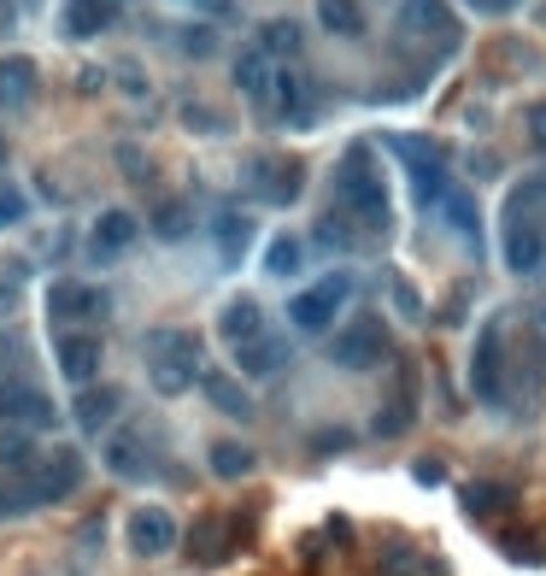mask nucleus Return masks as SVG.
<instances>
[{
	"instance_id": "obj_1",
	"label": "nucleus",
	"mask_w": 546,
	"mask_h": 576,
	"mask_svg": "<svg viewBox=\"0 0 546 576\" xmlns=\"http://www.w3.org/2000/svg\"><path fill=\"white\" fill-rule=\"evenodd\" d=\"M335 195H341V212L353 224H365L370 236H388V189H383V171L370 165L365 148H353L335 171Z\"/></svg>"
},
{
	"instance_id": "obj_2",
	"label": "nucleus",
	"mask_w": 546,
	"mask_h": 576,
	"mask_svg": "<svg viewBox=\"0 0 546 576\" xmlns=\"http://www.w3.org/2000/svg\"><path fill=\"white\" fill-rule=\"evenodd\" d=\"M347 295H353V277H347V271H335V277H324V282H311L306 295H294V300H288L294 329H306V336L329 329V318L347 306Z\"/></svg>"
},
{
	"instance_id": "obj_3",
	"label": "nucleus",
	"mask_w": 546,
	"mask_h": 576,
	"mask_svg": "<svg viewBox=\"0 0 546 576\" xmlns=\"http://www.w3.org/2000/svg\"><path fill=\"white\" fill-rule=\"evenodd\" d=\"M329 359L341 365V370H370V365H383V359H388V324H383V318L347 324L341 336L329 341Z\"/></svg>"
},
{
	"instance_id": "obj_4",
	"label": "nucleus",
	"mask_w": 546,
	"mask_h": 576,
	"mask_svg": "<svg viewBox=\"0 0 546 576\" xmlns=\"http://www.w3.org/2000/svg\"><path fill=\"white\" fill-rule=\"evenodd\" d=\"M400 30L417 36V41H435V48L458 41V24H453L447 0H400Z\"/></svg>"
},
{
	"instance_id": "obj_5",
	"label": "nucleus",
	"mask_w": 546,
	"mask_h": 576,
	"mask_svg": "<svg viewBox=\"0 0 546 576\" xmlns=\"http://www.w3.org/2000/svg\"><path fill=\"white\" fill-rule=\"evenodd\" d=\"M499 254H506V265L517 277H529V271H540V259H546V236L523 212H512L506 230H499Z\"/></svg>"
},
{
	"instance_id": "obj_6",
	"label": "nucleus",
	"mask_w": 546,
	"mask_h": 576,
	"mask_svg": "<svg viewBox=\"0 0 546 576\" xmlns=\"http://www.w3.org/2000/svg\"><path fill=\"white\" fill-rule=\"evenodd\" d=\"M0 424L41 429V424H53V400L41 395V388H30V383H0Z\"/></svg>"
},
{
	"instance_id": "obj_7",
	"label": "nucleus",
	"mask_w": 546,
	"mask_h": 576,
	"mask_svg": "<svg viewBox=\"0 0 546 576\" xmlns=\"http://www.w3.org/2000/svg\"><path fill=\"white\" fill-rule=\"evenodd\" d=\"M77 483H82V453L77 447H53L48 465L30 477L36 500H66V494H77Z\"/></svg>"
},
{
	"instance_id": "obj_8",
	"label": "nucleus",
	"mask_w": 546,
	"mask_h": 576,
	"mask_svg": "<svg viewBox=\"0 0 546 576\" xmlns=\"http://www.w3.org/2000/svg\"><path fill=\"white\" fill-rule=\"evenodd\" d=\"M177 518L165 506H141L136 518H130V547L141 553V559H159V553H171L177 547Z\"/></svg>"
},
{
	"instance_id": "obj_9",
	"label": "nucleus",
	"mask_w": 546,
	"mask_h": 576,
	"mask_svg": "<svg viewBox=\"0 0 546 576\" xmlns=\"http://www.w3.org/2000/svg\"><path fill=\"white\" fill-rule=\"evenodd\" d=\"M53 359H59V370H66L71 383L89 388L100 377V359H107V354H100V336H89V329H71V336H59Z\"/></svg>"
},
{
	"instance_id": "obj_10",
	"label": "nucleus",
	"mask_w": 546,
	"mask_h": 576,
	"mask_svg": "<svg viewBox=\"0 0 546 576\" xmlns=\"http://www.w3.org/2000/svg\"><path fill=\"white\" fill-rule=\"evenodd\" d=\"M499 377H506V341H499V329H482L476 365H470V388L482 400H499Z\"/></svg>"
},
{
	"instance_id": "obj_11",
	"label": "nucleus",
	"mask_w": 546,
	"mask_h": 576,
	"mask_svg": "<svg viewBox=\"0 0 546 576\" xmlns=\"http://www.w3.org/2000/svg\"><path fill=\"white\" fill-rule=\"evenodd\" d=\"M236 365H241V377H277L288 365V341L282 336H254L247 347H236Z\"/></svg>"
},
{
	"instance_id": "obj_12",
	"label": "nucleus",
	"mask_w": 546,
	"mask_h": 576,
	"mask_svg": "<svg viewBox=\"0 0 546 576\" xmlns=\"http://www.w3.org/2000/svg\"><path fill=\"white\" fill-rule=\"evenodd\" d=\"M254 189L265 195V200H277V206H288L294 195H300V165H294V159H259L254 165Z\"/></svg>"
},
{
	"instance_id": "obj_13",
	"label": "nucleus",
	"mask_w": 546,
	"mask_h": 576,
	"mask_svg": "<svg viewBox=\"0 0 546 576\" xmlns=\"http://www.w3.org/2000/svg\"><path fill=\"white\" fill-rule=\"evenodd\" d=\"M218 336L224 341H236V347H247L254 336H265V312H259V300H229L224 312H218Z\"/></svg>"
},
{
	"instance_id": "obj_14",
	"label": "nucleus",
	"mask_w": 546,
	"mask_h": 576,
	"mask_svg": "<svg viewBox=\"0 0 546 576\" xmlns=\"http://www.w3.org/2000/svg\"><path fill=\"white\" fill-rule=\"evenodd\" d=\"M270 112H277V118H294V123H306L311 118V107H306V77L300 71H277V77H270Z\"/></svg>"
},
{
	"instance_id": "obj_15",
	"label": "nucleus",
	"mask_w": 546,
	"mask_h": 576,
	"mask_svg": "<svg viewBox=\"0 0 546 576\" xmlns=\"http://www.w3.org/2000/svg\"><path fill=\"white\" fill-rule=\"evenodd\" d=\"M48 306L59 318H100V312H107V295H95V288H82V282H53Z\"/></svg>"
},
{
	"instance_id": "obj_16",
	"label": "nucleus",
	"mask_w": 546,
	"mask_h": 576,
	"mask_svg": "<svg viewBox=\"0 0 546 576\" xmlns=\"http://www.w3.org/2000/svg\"><path fill=\"white\" fill-rule=\"evenodd\" d=\"M270 77H277V66L259 53V48H247L241 59H236V82H241V95L254 100V107H265L270 112Z\"/></svg>"
},
{
	"instance_id": "obj_17",
	"label": "nucleus",
	"mask_w": 546,
	"mask_h": 576,
	"mask_svg": "<svg viewBox=\"0 0 546 576\" xmlns=\"http://www.w3.org/2000/svg\"><path fill=\"white\" fill-rule=\"evenodd\" d=\"M36 95V66L30 59H0V107H30Z\"/></svg>"
},
{
	"instance_id": "obj_18",
	"label": "nucleus",
	"mask_w": 546,
	"mask_h": 576,
	"mask_svg": "<svg viewBox=\"0 0 546 576\" xmlns=\"http://www.w3.org/2000/svg\"><path fill=\"white\" fill-rule=\"evenodd\" d=\"M136 230H141V224H136L130 212H107V218L95 224V236H89V247H95L100 259H112V254H123V247L136 241Z\"/></svg>"
},
{
	"instance_id": "obj_19",
	"label": "nucleus",
	"mask_w": 546,
	"mask_h": 576,
	"mask_svg": "<svg viewBox=\"0 0 546 576\" xmlns=\"http://www.w3.org/2000/svg\"><path fill=\"white\" fill-rule=\"evenodd\" d=\"M112 418H118V388H82V395H77V424L89 429V436H95V429H107Z\"/></svg>"
},
{
	"instance_id": "obj_20",
	"label": "nucleus",
	"mask_w": 546,
	"mask_h": 576,
	"mask_svg": "<svg viewBox=\"0 0 546 576\" xmlns=\"http://www.w3.org/2000/svg\"><path fill=\"white\" fill-rule=\"evenodd\" d=\"M300 24H294V18H270V24L259 30V53L265 59H294V53H300Z\"/></svg>"
},
{
	"instance_id": "obj_21",
	"label": "nucleus",
	"mask_w": 546,
	"mask_h": 576,
	"mask_svg": "<svg viewBox=\"0 0 546 576\" xmlns=\"http://www.w3.org/2000/svg\"><path fill=\"white\" fill-rule=\"evenodd\" d=\"M318 24L329 36H359L365 30V12H359V0H318Z\"/></svg>"
},
{
	"instance_id": "obj_22",
	"label": "nucleus",
	"mask_w": 546,
	"mask_h": 576,
	"mask_svg": "<svg viewBox=\"0 0 546 576\" xmlns=\"http://www.w3.org/2000/svg\"><path fill=\"white\" fill-rule=\"evenodd\" d=\"M247 241H254V224H247L241 212H224L218 218V254H224V265H241Z\"/></svg>"
},
{
	"instance_id": "obj_23",
	"label": "nucleus",
	"mask_w": 546,
	"mask_h": 576,
	"mask_svg": "<svg viewBox=\"0 0 546 576\" xmlns=\"http://www.w3.org/2000/svg\"><path fill=\"white\" fill-rule=\"evenodd\" d=\"M200 388H206V400H212L218 411H229V418H247V411H254V400H247V388L236 377H206Z\"/></svg>"
},
{
	"instance_id": "obj_24",
	"label": "nucleus",
	"mask_w": 546,
	"mask_h": 576,
	"mask_svg": "<svg viewBox=\"0 0 546 576\" xmlns=\"http://www.w3.org/2000/svg\"><path fill=\"white\" fill-rule=\"evenodd\" d=\"M112 18V0H66V30L71 36H95Z\"/></svg>"
},
{
	"instance_id": "obj_25",
	"label": "nucleus",
	"mask_w": 546,
	"mask_h": 576,
	"mask_svg": "<svg viewBox=\"0 0 546 576\" xmlns=\"http://www.w3.org/2000/svg\"><path fill=\"white\" fill-rule=\"evenodd\" d=\"M224 553H229V524H224V518H200V524H195V559L218 565Z\"/></svg>"
},
{
	"instance_id": "obj_26",
	"label": "nucleus",
	"mask_w": 546,
	"mask_h": 576,
	"mask_svg": "<svg viewBox=\"0 0 546 576\" xmlns=\"http://www.w3.org/2000/svg\"><path fill=\"white\" fill-rule=\"evenodd\" d=\"M212 470L224 483H241L247 470H254V447H241V441H218L212 447Z\"/></svg>"
},
{
	"instance_id": "obj_27",
	"label": "nucleus",
	"mask_w": 546,
	"mask_h": 576,
	"mask_svg": "<svg viewBox=\"0 0 546 576\" xmlns=\"http://www.w3.org/2000/svg\"><path fill=\"white\" fill-rule=\"evenodd\" d=\"M153 388H159V395H182V388H195V359H153Z\"/></svg>"
},
{
	"instance_id": "obj_28",
	"label": "nucleus",
	"mask_w": 546,
	"mask_h": 576,
	"mask_svg": "<svg viewBox=\"0 0 546 576\" xmlns=\"http://www.w3.org/2000/svg\"><path fill=\"white\" fill-rule=\"evenodd\" d=\"M506 506H512L506 488H494V483H465V512H470V518H494V512H506Z\"/></svg>"
},
{
	"instance_id": "obj_29",
	"label": "nucleus",
	"mask_w": 546,
	"mask_h": 576,
	"mask_svg": "<svg viewBox=\"0 0 546 576\" xmlns=\"http://www.w3.org/2000/svg\"><path fill=\"white\" fill-rule=\"evenodd\" d=\"M300 254H306V247L294 241V236H277V241L265 247V271L270 277H294V271H300Z\"/></svg>"
},
{
	"instance_id": "obj_30",
	"label": "nucleus",
	"mask_w": 546,
	"mask_h": 576,
	"mask_svg": "<svg viewBox=\"0 0 546 576\" xmlns=\"http://www.w3.org/2000/svg\"><path fill=\"white\" fill-rule=\"evenodd\" d=\"M311 241H318V247H329V254H347V247L359 241V230L347 224V212H329V218L318 224V236H311Z\"/></svg>"
},
{
	"instance_id": "obj_31",
	"label": "nucleus",
	"mask_w": 546,
	"mask_h": 576,
	"mask_svg": "<svg viewBox=\"0 0 546 576\" xmlns=\"http://www.w3.org/2000/svg\"><path fill=\"white\" fill-rule=\"evenodd\" d=\"M440 206H447V218L458 224V230H465L470 241H476V230H482V212H476V200L465 195V189H447L440 195Z\"/></svg>"
},
{
	"instance_id": "obj_32",
	"label": "nucleus",
	"mask_w": 546,
	"mask_h": 576,
	"mask_svg": "<svg viewBox=\"0 0 546 576\" xmlns=\"http://www.w3.org/2000/svg\"><path fill=\"white\" fill-rule=\"evenodd\" d=\"M107 470H112V477H136V470H141V453H136L130 436H112L107 441Z\"/></svg>"
},
{
	"instance_id": "obj_33",
	"label": "nucleus",
	"mask_w": 546,
	"mask_h": 576,
	"mask_svg": "<svg viewBox=\"0 0 546 576\" xmlns=\"http://www.w3.org/2000/svg\"><path fill=\"white\" fill-rule=\"evenodd\" d=\"M0 465H7V470H24V465H30V436H18V429H0Z\"/></svg>"
},
{
	"instance_id": "obj_34",
	"label": "nucleus",
	"mask_w": 546,
	"mask_h": 576,
	"mask_svg": "<svg viewBox=\"0 0 546 576\" xmlns=\"http://www.w3.org/2000/svg\"><path fill=\"white\" fill-rule=\"evenodd\" d=\"M36 506V488L30 483H0V518H18V512Z\"/></svg>"
},
{
	"instance_id": "obj_35",
	"label": "nucleus",
	"mask_w": 546,
	"mask_h": 576,
	"mask_svg": "<svg viewBox=\"0 0 546 576\" xmlns=\"http://www.w3.org/2000/svg\"><path fill=\"white\" fill-rule=\"evenodd\" d=\"M153 230L165 236V241H177V236H188V206H159V212H153Z\"/></svg>"
},
{
	"instance_id": "obj_36",
	"label": "nucleus",
	"mask_w": 546,
	"mask_h": 576,
	"mask_svg": "<svg viewBox=\"0 0 546 576\" xmlns=\"http://www.w3.org/2000/svg\"><path fill=\"white\" fill-rule=\"evenodd\" d=\"M406 424H411V400H394L383 418H376V436H400Z\"/></svg>"
},
{
	"instance_id": "obj_37",
	"label": "nucleus",
	"mask_w": 546,
	"mask_h": 576,
	"mask_svg": "<svg viewBox=\"0 0 546 576\" xmlns=\"http://www.w3.org/2000/svg\"><path fill=\"white\" fill-rule=\"evenodd\" d=\"M30 218V200L18 189H0V224H24Z\"/></svg>"
},
{
	"instance_id": "obj_38",
	"label": "nucleus",
	"mask_w": 546,
	"mask_h": 576,
	"mask_svg": "<svg viewBox=\"0 0 546 576\" xmlns=\"http://www.w3.org/2000/svg\"><path fill=\"white\" fill-rule=\"evenodd\" d=\"M394 306H400V312L406 318H424V295H417V288L400 277V282H394Z\"/></svg>"
},
{
	"instance_id": "obj_39",
	"label": "nucleus",
	"mask_w": 546,
	"mask_h": 576,
	"mask_svg": "<svg viewBox=\"0 0 546 576\" xmlns=\"http://www.w3.org/2000/svg\"><path fill=\"white\" fill-rule=\"evenodd\" d=\"M182 48L206 59V53H212V48H218V36H212V30H188V36H182Z\"/></svg>"
},
{
	"instance_id": "obj_40",
	"label": "nucleus",
	"mask_w": 546,
	"mask_h": 576,
	"mask_svg": "<svg viewBox=\"0 0 546 576\" xmlns=\"http://www.w3.org/2000/svg\"><path fill=\"white\" fill-rule=\"evenodd\" d=\"M383 570H388V576H400V570H411V547H388V559H383Z\"/></svg>"
},
{
	"instance_id": "obj_41",
	"label": "nucleus",
	"mask_w": 546,
	"mask_h": 576,
	"mask_svg": "<svg viewBox=\"0 0 546 576\" xmlns=\"http://www.w3.org/2000/svg\"><path fill=\"white\" fill-rule=\"evenodd\" d=\"M529 141H535V148H546V100L529 112Z\"/></svg>"
},
{
	"instance_id": "obj_42",
	"label": "nucleus",
	"mask_w": 546,
	"mask_h": 576,
	"mask_svg": "<svg viewBox=\"0 0 546 576\" xmlns=\"http://www.w3.org/2000/svg\"><path fill=\"white\" fill-rule=\"evenodd\" d=\"M182 118H188V130H218V118H212V112H206V107H188Z\"/></svg>"
},
{
	"instance_id": "obj_43",
	"label": "nucleus",
	"mask_w": 546,
	"mask_h": 576,
	"mask_svg": "<svg viewBox=\"0 0 546 576\" xmlns=\"http://www.w3.org/2000/svg\"><path fill=\"white\" fill-rule=\"evenodd\" d=\"M447 470H440V459H417V483H440Z\"/></svg>"
},
{
	"instance_id": "obj_44",
	"label": "nucleus",
	"mask_w": 546,
	"mask_h": 576,
	"mask_svg": "<svg viewBox=\"0 0 546 576\" xmlns=\"http://www.w3.org/2000/svg\"><path fill=\"white\" fill-rule=\"evenodd\" d=\"M188 7H200V12H212V18H224L229 7H236V0H188Z\"/></svg>"
},
{
	"instance_id": "obj_45",
	"label": "nucleus",
	"mask_w": 546,
	"mask_h": 576,
	"mask_svg": "<svg viewBox=\"0 0 546 576\" xmlns=\"http://www.w3.org/2000/svg\"><path fill=\"white\" fill-rule=\"evenodd\" d=\"M470 7H482V12H506L512 0H470Z\"/></svg>"
},
{
	"instance_id": "obj_46",
	"label": "nucleus",
	"mask_w": 546,
	"mask_h": 576,
	"mask_svg": "<svg viewBox=\"0 0 546 576\" xmlns=\"http://www.w3.org/2000/svg\"><path fill=\"white\" fill-rule=\"evenodd\" d=\"M0 165H7V141H0Z\"/></svg>"
}]
</instances>
